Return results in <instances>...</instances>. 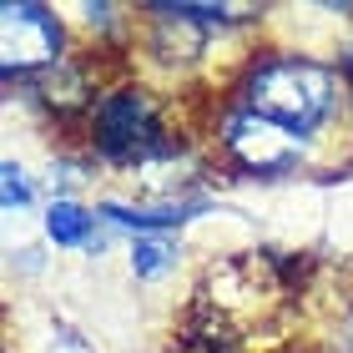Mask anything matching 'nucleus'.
Returning a JSON list of instances; mask_svg holds the SVG:
<instances>
[{"label": "nucleus", "mask_w": 353, "mask_h": 353, "mask_svg": "<svg viewBox=\"0 0 353 353\" xmlns=\"http://www.w3.org/2000/svg\"><path fill=\"white\" fill-rule=\"evenodd\" d=\"M283 132L298 152H308L318 176H339L353 167V86L333 56L293 51V46H252L237 66L232 86H222Z\"/></svg>", "instance_id": "f257e3e1"}, {"label": "nucleus", "mask_w": 353, "mask_h": 353, "mask_svg": "<svg viewBox=\"0 0 353 353\" xmlns=\"http://www.w3.org/2000/svg\"><path fill=\"white\" fill-rule=\"evenodd\" d=\"M76 147L101 172H117V176H137L167 157L197 147V137H187L172 117V101L167 91H157L147 81H111L101 96H96L91 117L81 121L76 132Z\"/></svg>", "instance_id": "f03ea898"}, {"label": "nucleus", "mask_w": 353, "mask_h": 353, "mask_svg": "<svg viewBox=\"0 0 353 353\" xmlns=\"http://www.w3.org/2000/svg\"><path fill=\"white\" fill-rule=\"evenodd\" d=\"M76 51V30L61 6L46 0H6L0 6V86L21 91L36 76L56 71Z\"/></svg>", "instance_id": "7ed1b4c3"}, {"label": "nucleus", "mask_w": 353, "mask_h": 353, "mask_svg": "<svg viewBox=\"0 0 353 353\" xmlns=\"http://www.w3.org/2000/svg\"><path fill=\"white\" fill-rule=\"evenodd\" d=\"M96 212L106 217L111 232L132 237H152V232H182L197 217L217 212V197L207 192H182V197H141V192H111V197H96Z\"/></svg>", "instance_id": "20e7f679"}, {"label": "nucleus", "mask_w": 353, "mask_h": 353, "mask_svg": "<svg viewBox=\"0 0 353 353\" xmlns=\"http://www.w3.org/2000/svg\"><path fill=\"white\" fill-rule=\"evenodd\" d=\"M41 237L56 252H86V258H106L111 228L86 197H51L41 207Z\"/></svg>", "instance_id": "39448f33"}, {"label": "nucleus", "mask_w": 353, "mask_h": 353, "mask_svg": "<svg viewBox=\"0 0 353 353\" xmlns=\"http://www.w3.org/2000/svg\"><path fill=\"white\" fill-rule=\"evenodd\" d=\"M126 263H132V278L141 288H157V283H167L176 272V263H182V237L176 232L132 237V243H126Z\"/></svg>", "instance_id": "423d86ee"}, {"label": "nucleus", "mask_w": 353, "mask_h": 353, "mask_svg": "<svg viewBox=\"0 0 353 353\" xmlns=\"http://www.w3.org/2000/svg\"><path fill=\"white\" fill-rule=\"evenodd\" d=\"M101 176V167L91 162V157L81 147H66V152H56V157H46V167H41V182H46V202L51 197H81V192Z\"/></svg>", "instance_id": "0eeeda50"}, {"label": "nucleus", "mask_w": 353, "mask_h": 353, "mask_svg": "<svg viewBox=\"0 0 353 353\" xmlns=\"http://www.w3.org/2000/svg\"><path fill=\"white\" fill-rule=\"evenodd\" d=\"M41 197H46L41 172L26 167L21 157H0V207H6V212H26V207H36Z\"/></svg>", "instance_id": "6e6552de"}, {"label": "nucleus", "mask_w": 353, "mask_h": 353, "mask_svg": "<svg viewBox=\"0 0 353 353\" xmlns=\"http://www.w3.org/2000/svg\"><path fill=\"white\" fill-rule=\"evenodd\" d=\"M6 263H10V278H41L46 263H51V243H46V237L15 243V248L6 252Z\"/></svg>", "instance_id": "1a4fd4ad"}, {"label": "nucleus", "mask_w": 353, "mask_h": 353, "mask_svg": "<svg viewBox=\"0 0 353 353\" xmlns=\"http://www.w3.org/2000/svg\"><path fill=\"white\" fill-rule=\"evenodd\" d=\"M30 353H96V348H91L76 328H61V323H56V328H46V339L30 348Z\"/></svg>", "instance_id": "9d476101"}, {"label": "nucleus", "mask_w": 353, "mask_h": 353, "mask_svg": "<svg viewBox=\"0 0 353 353\" xmlns=\"http://www.w3.org/2000/svg\"><path fill=\"white\" fill-rule=\"evenodd\" d=\"M339 71L348 76V86H353V41H343V46H339Z\"/></svg>", "instance_id": "9b49d317"}]
</instances>
